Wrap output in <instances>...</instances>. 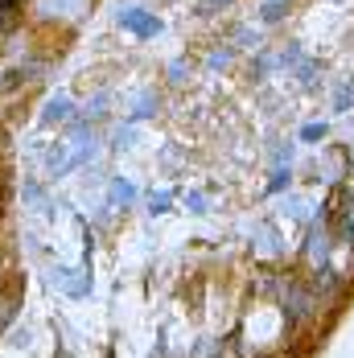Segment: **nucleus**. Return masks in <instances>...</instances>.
<instances>
[{
	"label": "nucleus",
	"mask_w": 354,
	"mask_h": 358,
	"mask_svg": "<svg viewBox=\"0 0 354 358\" xmlns=\"http://www.w3.org/2000/svg\"><path fill=\"white\" fill-rule=\"evenodd\" d=\"M120 25H124V29H132V34H141V37L161 34L157 17H148V13H141V8H120Z\"/></svg>",
	"instance_id": "obj_1"
},
{
	"label": "nucleus",
	"mask_w": 354,
	"mask_h": 358,
	"mask_svg": "<svg viewBox=\"0 0 354 358\" xmlns=\"http://www.w3.org/2000/svg\"><path fill=\"white\" fill-rule=\"evenodd\" d=\"M132 198H136L132 181H124V178H115V181H111V206H128Z\"/></svg>",
	"instance_id": "obj_3"
},
{
	"label": "nucleus",
	"mask_w": 354,
	"mask_h": 358,
	"mask_svg": "<svg viewBox=\"0 0 354 358\" xmlns=\"http://www.w3.org/2000/svg\"><path fill=\"white\" fill-rule=\"evenodd\" d=\"M41 120H45V124H66V120H74V103L66 99V95H58V99H50V103H45Z\"/></svg>",
	"instance_id": "obj_2"
}]
</instances>
